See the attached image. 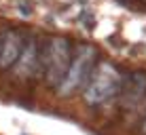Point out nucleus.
<instances>
[{"instance_id":"obj_1","label":"nucleus","mask_w":146,"mask_h":135,"mask_svg":"<svg viewBox=\"0 0 146 135\" xmlns=\"http://www.w3.org/2000/svg\"><path fill=\"white\" fill-rule=\"evenodd\" d=\"M119 87H121L119 72L110 63H102L93 76V82L89 84L87 93H85V101L89 106H100V103H104L106 99L112 97L119 91Z\"/></svg>"},{"instance_id":"obj_2","label":"nucleus","mask_w":146,"mask_h":135,"mask_svg":"<svg viewBox=\"0 0 146 135\" xmlns=\"http://www.w3.org/2000/svg\"><path fill=\"white\" fill-rule=\"evenodd\" d=\"M93 61H95V49L89 47V44L80 47L78 55L74 57V61L70 63L68 70H66L64 80L59 82V93L62 95H70V93L76 91L80 84L87 80L89 72H91V68H93Z\"/></svg>"},{"instance_id":"obj_3","label":"nucleus","mask_w":146,"mask_h":135,"mask_svg":"<svg viewBox=\"0 0 146 135\" xmlns=\"http://www.w3.org/2000/svg\"><path fill=\"white\" fill-rule=\"evenodd\" d=\"M70 66V42L66 38H55L51 42V53H49V84H59L66 76V70Z\"/></svg>"},{"instance_id":"obj_4","label":"nucleus","mask_w":146,"mask_h":135,"mask_svg":"<svg viewBox=\"0 0 146 135\" xmlns=\"http://www.w3.org/2000/svg\"><path fill=\"white\" fill-rule=\"evenodd\" d=\"M19 55H21V36L17 32H9L0 44V66L11 68Z\"/></svg>"},{"instance_id":"obj_5","label":"nucleus","mask_w":146,"mask_h":135,"mask_svg":"<svg viewBox=\"0 0 146 135\" xmlns=\"http://www.w3.org/2000/svg\"><path fill=\"white\" fill-rule=\"evenodd\" d=\"M34 66H36V42H34V38H30V40H28V49H26V53H23V59H21L19 74H21V76H26V74H32Z\"/></svg>"},{"instance_id":"obj_6","label":"nucleus","mask_w":146,"mask_h":135,"mask_svg":"<svg viewBox=\"0 0 146 135\" xmlns=\"http://www.w3.org/2000/svg\"><path fill=\"white\" fill-rule=\"evenodd\" d=\"M144 131H146V122H144Z\"/></svg>"},{"instance_id":"obj_7","label":"nucleus","mask_w":146,"mask_h":135,"mask_svg":"<svg viewBox=\"0 0 146 135\" xmlns=\"http://www.w3.org/2000/svg\"><path fill=\"white\" fill-rule=\"evenodd\" d=\"M0 44H2V42H0Z\"/></svg>"}]
</instances>
